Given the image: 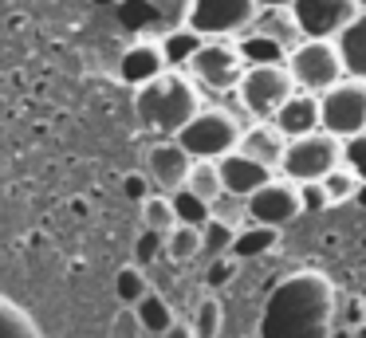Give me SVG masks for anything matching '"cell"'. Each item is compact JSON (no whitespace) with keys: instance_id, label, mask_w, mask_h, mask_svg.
<instances>
[{"instance_id":"cell-1","label":"cell","mask_w":366,"mask_h":338,"mask_svg":"<svg viewBox=\"0 0 366 338\" xmlns=\"http://www.w3.org/2000/svg\"><path fill=\"white\" fill-rule=\"evenodd\" d=\"M335 322V287L323 272H295L272 291L260 338H327Z\"/></svg>"},{"instance_id":"cell-2","label":"cell","mask_w":366,"mask_h":338,"mask_svg":"<svg viewBox=\"0 0 366 338\" xmlns=\"http://www.w3.org/2000/svg\"><path fill=\"white\" fill-rule=\"evenodd\" d=\"M201 106V94H197V83L189 75H177V67H166L158 79L134 86V110L138 118L146 122V130L154 134H166L174 138Z\"/></svg>"},{"instance_id":"cell-3","label":"cell","mask_w":366,"mask_h":338,"mask_svg":"<svg viewBox=\"0 0 366 338\" xmlns=\"http://www.w3.org/2000/svg\"><path fill=\"white\" fill-rule=\"evenodd\" d=\"M248 63L240 55V44L232 36H205V44L197 47V55L189 59L185 75L201 86V91H213V94H229L240 86Z\"/></svg>"},{"instance_id":"cell-4","label":"cell","mask_w":366,"mask_h":338,"mask_svg":"<svg viewBox=\"0 0 366 338\" xmlns=\"http://www.w3.org/2000/svg\"><path fill=\"white\" fill-rule=\"evenodd\" d=\"M240 134H244V126H240V118L232 114V110L197 106V114H193L174 138L182 141L193 157H213L217 161V157H224L229 149L240 146Z\"/></svg>"},{"instance_id":"cell-5","label":"cell","mask_w":366,"mask_h":338,"mask_svg":"<svg viewBox=\"0 0 366 338\" xmlns=\"http://www.w3.org/2000/svg\"><path fill=\"white\" fill-rule=\"evenodd\" d=\"M342 165V138H335L331 130H311L303 138L287 141V154L280 161L287 181H323L327 173Z\"/></svg>"},{"instance_id":"cell-6","label":"cell","mask_w":366,"mask_h":338,"mask_svg":"<svg viewBox=\"0 0 366 338\" xmlns=\"http://www.w3.org/2000/svg\"><path fill=\"white\" fill-rule=\"evenodd\" d=\"M237 94H240V106L252 118H272L295 94V79L287 71V63H248Z\"/></svg>"},{"instance_id":"cell-7","label":"cell","mask_w":366,"mask_h":338,"mask_svg":"<svg viewBox=\"0 0 366 338\" xmlns=\"http://www.w3.org/2000/svg\"><path fill=\"white\" fill-rule=\"evenodd\" d=\"M287 71H292L295 86L311 94H323L327 86H335L347 75L339 44H331V39H300L287 55Z\"/></svg>"},{"instance_id":"cell-8","label":"cell","mask_w":366,"mask_h":338,"mask_svg":"<svg viewBox=\"0 0 366 338\" xmlns=\"http://www.w3.org/2000/svg\"><path fill=\"white\" fill-rule=\"evenodd\" d=\"M319 118H323V130H331L335 138L362 134L366 130V79L342 75L335 86H327L319 94Z\"/></svg>"},{"instance_id":"cell-9","label":"cell","mask_w":366,"mask_h":338,"mask_svg":"<svg viewBox=\"0 0 366 338\" xmlns=\"http://www.w3.org/2000/svg\"><path fill=\"white\" fill-rule=\"evenodd\" d=\"M256 16H260L256 0H193L185 24L197 28L201 36H240L252 28Z\"/></svg>"},{"instance_id":"cell-10","label":"cell","mask_w":366,"mask_h":338,"mask_svg":"<svg viewBox=\"0 0 366 338\" xmlns=\"http://www.w3.org/2000/svg\"><path fill=\"white\" fill-rule=\"evenodd\" d=\"M300 212H303V201H300V185H295V181L272 177L268 185H260L248 197V220H256V224L287 228Z\"/></svg>"},{"instance_id":"cell-11","label":"cell","mask_w":366,"mask_h":338,"mask_svg":"<svg viewBox=\"0 0 366 338\" xmlns=\"http://www.w3.org/2000/svg\"><path fill=\"white\" fill-rule=\"evenodd\" d=\"M358 4L355 0H295L292 16L300 24L303 39H335L350 20H355Z\"/></svg>"},{"instance_id":"cell-12","label":"cell","mask_w":366,"mask_h":338,"mask_svg":"<svg viewBox=\"0 0 366 338\" xmlns=\"http://www.w3.org/2000/svg\"><path fill=\"white\" fill-rule=\"evenodd\" d=\"M193 169V154L182 146V141H158L146 154V177L162 189V193H177V189L189 181Z\"/></svg>"},{"instance_id":"cell-13","label":"cell","mask_w":366,"mask_h":338,"mask_svg":"<svg viewBox=\"0 0 366 338\" xmlns=\"http://www.w3.org/2000/svg\"><path fill=\"white\" fill-rule=\"evenodd\" d=\"M217 169H221L224 189H229V193H237V197H252L260 185H268V181H272V165L248 157L240 146L229 149L224 157H217Z\"/></svg>"},{"instance_id":"cell-14","label":"cell","mask_w":366,"mask_h":338,"mask_svg":"<svg viewBox=\"0 0 366 338\" xmlns=\"http://www.w3.org/2000/svg\"><path fill=\"white\" fill-rule=\"evenodd\" d=\"M287 134L280 130L272 118H256L252 126H244V134H240V149H244L248 157H256V161L272 165V169H280V161H284L287 154Z\"/></svg>"},{"instance_id":"cell-15","label":"cell","mask_w":366,"mask_h":338,"mask_svg":"<svg viewBox=\"0 0 366 338\" xmlns=\"http://www.w3.org/2000/svg\"><path fill=\"white\" fill-rule=\"evenodd\" d=\"M162 71H166V55H162V44L158 39H138V44H130L127 51H122V59H119V75H122V83H130V86H142V83H150V79H158Z\"/></svg>"},{"instance_id":"cell-16","label":"cell","mask_w":366,"mask_h":338,"mask_svg":"<svg viewBox=\"0 0 366 338\" xmlns=\"http://www.w3.org/2000/svg\"><path fill=\"white\" fill-rule=\"evenodd\" d=\"M272 122H276L287 138H303V134H311V130H323V118H319V94L295 86V94L276 110V114H272Z\"/></svg>"},{"instance_id":"cell-17","label":"cell","mask_w":366,"mask_h":338,"mask_svg":"<svg viewBox=\"0 0 366 338\" xmlns=\"http://www.w3.org/2000/svg\"><path fill=\"white\" fill-rule=\"evenodd\" d=\"M335 44H339V55H342L347 75L366 79V8H358L355 20L335 36Z\"/></svg>"},{"instance_id":"cell-18","label":"cell","mask_w":366,"mask_h":338,"mask_svg":"<svg viewBox=\"0 0 366 338\" xmlns=\"http://www.w3.org/2000/svg\"><path fill=\"white\" fill-rule=\"evenodd\" d=\"M114 20L130 36H162V16L154 0H119L114 4Z\"/></svg>"},{"instance_id":"cell-19","label":"cell","mask_w":366,"mask_h":338,"mask_svg":"<svg viewBox=\"0 0 366 338\" xmlns=\"http://www.w3.org/2000/svg\"><path fill=\"white\" fill-rule=\"evenodd\" d=\"M158 44H162V55H166V67L185 71V67H189V59L197 55V47L205 44V36H201L197 28H189V24H182V28L162 31Z\"/></svg>"},{"instance_id":"cell-20","label":"cell","mask_w":366,"mask_h":338,"mask_svg":"<svg viewBox=\"0 0 366 338\" xmlns=\"http://www.w3.org/2000/svg\"><path fill=\"white\" fill-rule=\"evenodd\" d=\"M276 244H280V228L256 224V220H252L248 228H244V224L237 228V240H232V252H229V256L237 259V264H240V259H260V256H268Z\"/></svg>"},{"instance_id":"cell-21","label":"cell","mask_w":366,"mask_h":338,"mask_svg":"<svg viewBox=\"0 0 366 338\" xmlns=\"http://www.w3.org/2000/svg\"><path fill=\"white\" fill-rule=\"evenodd\" d=\"M134 314H138V327H142V334H150V338H162V334H166V330L177 322V319H174V307H169L154 287L142 295V303L134 307Z\"/></svg>"},{"instance_id":"cell-22","label":"cell","mask_w":366,"mask_h":338,"mask_svg":"<svg viewBox=\"0 0 366 338\" xmlns=\"http://www.w3.org/2000/svg\"><path fill=\"white\" fill-rule=\"evenodd\" d=\"M237 44H240L244 63H287V55H292L276 36H268V31H260V28H248L244 39H237Z\"/></svg>"},{"instance_id":"cell-23","label":"cell","mask_w":366,"mask_h":338,"mask_svg":"<svg viewBox=\"0 0 366 338\" xmlns=\"http://www.w3.org/2000/svg\"><path fill=\"white\" fill-rule=\"evenodd\" d=\"M252 28H260V31H268V36H276L280 44L287 47V51H292V47L303 39V31H300V24H295L292 8H260V16L252 20Z\"/></svg>"},{"instance_id":"cell-24","label":"cell","mask_w":366,"mask_h":338,"mask_svg":"<svg viewBox=\"0 0 366 338\" xmlns=\"http://www.w3.org/2000/svg\"><path fill=\"white\" fill-rule=\"evenodd\" d=\"M185 189H193L197 197H205L209 204L224 193V181H221V169H217L213 157H193V169H189V181Z\"/></svg>"},{"instance_id":"cell-25","label":"cell","mask_w":366,"mask_h":338,"mask_svg":"<svg viewBox=\"0 0 366 338\" xmlns=\"http://www.w3.org/2000/svg\"><path fill=\"white\" fill-rule=\"evenodd\" d=\"M193 256H201V228L197 224H174L166 232V259L185 264Z\"/></svg>"},{"instance_id":"cell-26","label":"cell","mask_w":366,"mask_h":338,"mask_svg":"<svg viewBox=\"0 0 366 338\" xmlns=\"http://www.w3.org/2000/svg\"><path fill=\"white\" fill-rule=\"evenodd\" d=\"M232 240H237V228L224 224V220L209 217L205 224H201V256H209V259L229 256V252H232Z\"/></svg>"},{"instance_id":"cell-27","label":"cell","mask_w":366,"mask_h":338,"mask_svg":"<svg viewBox=\"0 0 366 338\" xmlns=\"http://www.w3.org/2000/svg\"><path fill=\"white\" fill-rule=\"evenodd\" d=\"M146 291H150V283H146V272L138 264H127V267L114 272V299H119L122 307H138Z\"/></svg>"},{"instance_id":"cell-28","label":"cell","mask_w":366,"mask_h":338,"mask_svg":"<svg viewBox=\"0 0 366 338\" xmlns=\"http://www.w3.org/2000/svg\"><path fill=\"white\" fill-rule=\"evenodd\" d=\"M193 330L197 338H221L224 330V307L217 295H201L197 299V311H193Z\"/></svg>"},{"instance_id":"cell-29","label":"cell","mask_w":366,"mask_h":338,"mask_svg":"<svg viewBox=\"0 0 366 338\" xmlns=\"http://www.w3.org/2000/svg\"><path fill=\"white\" fill-rule=\"evenodd\" d=\"M142 224L146 228H158V232H169L177 224V209H174V197L169 193H150L142 201Z\"/></svg>"},{"instance_id":"cell-30","label":"cell","mask_w":366,"mask_h":338,"mask_svg":"<svg viewBox=\"0 0 366 338\" xmlns=\"http://www.w3.org/2000/svg\"><path fill=\"white\" fill-rule=\"evenodd\" d=\"M358 185H362V177H358V173L350 169L347 161L335 165V169L323 177V189H327V197H331V204H347V201H355Z\"/></svg>"},{"instance_id":"cell-31","label":"cell","mask_w":366,"mask_h":338,"mask_svg":"<svg viewBox=\"0 0 366 338\" xmlns=\"http://www.w3.org/2000/svg\"><path fill=\"white\" fill-rule=\"evenodd\" d=\"M174 197V209H177V224H205L209 217H213V209H209V201L205 197H197L193 189H177V193H169Z\"/></svg>"},{"instance_id":"cell-32","label":"cell","mask_w":366,"mask_h":338,"mask_svg":"<svg viewBox=\"0 0 366 338\" xmlns=\"http://www.w3.org/2000/svg\"><path fill=\"white\" fill-rule=\"evenodd\" d=\"M0 338H40V330H36V322L20 307L0 299Z\"/></svg>"},{"instance_id":"cell-33","label":"cell","mask_w":366,"mask_h":338,"mask_svg":"<svg viewBox=\"0 0 366 338\" xmlns=\"http://www.w3.org/2000/svg\"><path fill=\"white\" fill-rule=\"evenodd\" d=\"M162 256H166V232L142 224V232H138V240H134V264L138 267H142V264L150 267V264H158Z\"/></svg>"},{"instance_id":"cell-34","label":"cell","mask_w":366,"mask_h":338,"mask_svg":"<svg viewBox=\"0 0 366 338\" xmlns=\"http://www.w3.org/2000/svg\"><path fill=\"white\" fill-rule=\"evenodd\" d=\"M209 209H213V217H217V220H224V224L240 228V224L248 220V197H237V193H229V189H224V193L217 197V201L209 204Z\"/></svg>"},{"instance_id":"cell-35","label":"cell","mask_w":366,"mask_h":338,"mask_svg":"<svg viewBox=\"0 0 366 338\" xmlns=\"http://www.w3.org/2000/svg\"><path fill=\"white\" fill-rule=\"evenodd\" d=\"M300 201H303V212H307V217H319V212L331 209V197H327L323 181H300Z\"/></svg>"},{"instance_id":"cell-36","label":"cell","mask_w":366,"mask_h":338,"mask_svg":"<svg viewBox=\"0 0 366 338\" xmlns=\"http://www.w3.org/2000/svg\"><path fill=\"white\" fill-rule=\"evenodd\" d=\"M154 8H158V16H162V31H169V28H182V24L189 20L193 0H154Z\"/></svg>"},{"instance_id":"cell-37","label":"cell","mask_w":366,"mask_h":338,"mask_svg":"<svg viewBox=\"0 0 366 338\" xmlns=\"http://www.w3.org/2000/svg\"><path fill=\"white\" fill-rule=\"evenodd\" d=\"M342 161H347L350 169H355L358 177L366 181V130H362V134H350V138H342Z\"/></svg>"},{"instance_id":"cell-38","label":"cell","mask_w":366,"mask_h":338,"mask_svg":"<svg viewBox=\"0 0 366 338\" xmlns=\"http://www.w3.org/2000/svg\"><path fill=\"white\" fill-rule=\"evenodd\" d=\"M122 193H127L130 201H146V197H150V185H146V173H130V177H122Z\"/></svg>"},{"instance_id":"cell-39","label":"cell","mask_w":366,"mask_h":338,"mask_svg":"<svg viewBox=\"0 0 366 338\" xmlns=\"http://www.w3.org/2000/svg\"><path fill=\"white\" fill-rule=\"evenodd\" d=\"M162 338H197V330H193V322H174Z\"/></svg>"},{"instance_id":"cell-40","label":"cell","mask_w":366,"mask_h":338,"mask_svg":"<svg viewBox=\"0 0 366 338\" xmlns=\"http://www.w3.org/2000/svg\"><path fill=\"white\" fill-rule=\"evenodd\" d=\"M256 4H260V8H292L295 0H256Z\"/></svg>"},{"instance_id":"cell-41","label":"cell","mask_w":366,"mask_h":338,"mask_svg":"<svg viewBox=\"0 0 366 338\" xmlns=\"http://www.w3.org/2000/svg\"><path fill=\"white\" fill-rule=\"evenodd\" d=\"M355 201H358V204H362V209H366V181H362V185H358V193H355Z\"/></svg>"},{"instance_id":"cell-42","label":"cell","mask_w":366,"mask_h":338,"mask_svg":"<svg viewBox=\"0 0 366 338\" xmlns=\"http://www.w3.org/2000/svg\"><path fill=\"white\" fill-rule=\"evenodd\" d=\"M91 4H95V8H114L119 0H91Z\"/></svg>"},{"instance_id":"cell-43","label":"cell","mask_w":366,"mask_h":338,"mask_svg":"<svg viewBox=\"0 0 366 338\" xmlns=\"http://www.w3.org/2000/svg\"><path fill=\"white\" fill-rule=\"evenodd\" d=\"M355 4H358V8H366V0H355Z\"/></svg>"},{"instance_id":"cell-44","label":"cell","mask_w":366,"mask_h":338,"mask_svg":"<svg viewBox=\"0 0 366 338\" xmlns=\"http://www.w3.org/2000/svg\"><path fill=\"white\" fill-rule=\"evenodd\" d=\"M142 338H150V334H142Z\"/></svg>"}]
</instances>
